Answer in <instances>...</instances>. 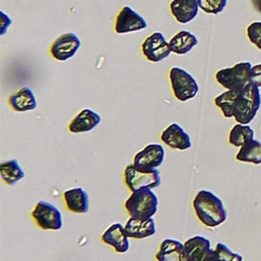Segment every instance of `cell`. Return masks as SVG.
<instances>
[{"label": "cell", "mask_w": 261, "mask_h": 261, "mask_svg": "<svg viewBox=\"0 0 261 261\" xmlns=\"http://www.w3.org/2000/svg\"><path fill=\"white\" fill-rule=\"evenodd\" d=\"M219 261H243V256L232 252L223 243H217L214 249Z\"/></svg>", "instance_id": "27"}, {"label": "cell", "mask_w": 261, "mask_h": 261, "mask_svg": "<svg viewBox=\"0 0 261 261\" xmlns=\"http://www.w3.org/2000/svg\"><path fill=\"white\" fill-rule=\"evenodd\" d=\"M236 159L241 162L261 164V143L254 139L250 140L240 148Z\"/></svg>", "instance_id": "22"}, {"label": "cell", "mask_w": 261, "mask_h": 261, "mask_svg": "<svg viewBox=\"0 0 261 261\" xmlns=\"http://www.w3.org/2000/svg\"><path fill=\"white\" fill-rule=\"evenodd\" d=\"M128 239L124 226L120 223L111 224L101 236L102 242L112 247L117 253H125L129 249Z\"/></svg>", "instance_id": "14"}, {"label": "cell", "mask_w": 261, "mask_h": 261, "mask_svg": "<svg viewBox=\"0 0 261 261\" xmlns=\"http://www.w3.org/2000/svg\"><path fill=\"white\" fill-rule=\"evenodd\" d=\"M250 83H253L258 88L261 87V63L252 66L250 71Z\"/></svg>", "instance_id": "29"}, {"label": "cell", "mask_w": 261, "mask_h": 261, "mask_svg": "<svg viewBox=\"0 0 261 261\" xmlns=\"http://www.w3.org/2000/svg\"><path fill=\"white\" fill-rule=\"evenodd\" d=\"M36 224L44 230H58L62 227V215L60 210L52 203L38 201L31 212Z\"/></svg>", "instance_id": "7"}, {"label": "cell", "mask_w": 261, "mask_h": 261, "mask_svg": "<svg viewBox=\"0 0 261 261\" xmlns=\"http://www.w3.org/2000/svg\"><path fill=\"white\" fill-rule=\"evenodd\" d=\"M227 0H198L199 7L206 13L218 14L226 6Z\"/></svg>", "instance_id": "26"}, {"label": "cell", "mask_w": 261, "mask_h": 261, "mask_svg": "<svg viewBox=\"0 0 261 261\" xmlns=\"http://www.w3.org/2000/svg\"><path fill=\"white\" fill-rule=\"evenodd\" d=\"M202 261H219L216 253L214 250H210V252L207 254V256Z\"/></svg>", "instance_id": "31"}, {"label": "cell", "mask_w": 261, "mask_h": 261, "mask_svg": "<svg viewBox=\"0 0 261 261\" xmlns=\"http://www.w3.org/2000/svg\"><path fill=\"white\" fill-rule=\"evenodd\" d=\"M198 44V39L189 31H180L175 34L169 41L171 52L184 55L190 52Z\"/></svg>", "instance_id": "21"}, {"label": "cell", "mask_w": 261, "mask_h": 261, "mask_svg": "<svg viewBox=\"0 0 261 261\" xmlns=\"http://www.w3.org/2000/svg\"><path fill=\"white\" fill-rule=\"evenodd\" d=\"M239 93L240 91L227 90L215 97L214 103L218 108H220L224 117H233V104Z\"/></svg>", "instance_id": "25"}, {"label": "cell", "mask_w": 261, "mask_h": 261, "mask_svg": "<svg viewBox=\"0 0 261 261\" xmlns=\"http://www.w3.org/2000/svg\"><path fill=\"white\" fill-rule=\"evenodd\" d=\"M125 210L129 216L151 218L158 209L157 195L149 188H142L132 192L124 203Z\"/></svg>", "instance_id": "3"}, {"label": "cell", "mask_w": 261, "mask_h": 261, "mask_svg": "<svg viewBox=\"0 0 261 261\" xmlns=\"http://www.w3.org/2000/svg\"><path fill=\"white\" fill-rule=\"evenodd\" d=\"M146 28L147 21L145 18L129 6H123L120 9L114 24V30L117 34L132 33Z\"/></svg>", "instance_id": "9"}, {"label": "cell", "mask_w": 261, "mask_h": 261, "mask_svg": "<svg viewBox=\"0 0 261 261\" xmlns=\"http://www.w3.org/2000/svg\"><path fill=\"white\" fill-rule=\"evenodd\" d=\"M0 175L5 184L13 186L24 177V171L16 159H10L0 164Z\"/></svg>", "instance_id": "23"}, {"label": "cell", "mask_w": 261, "mask_h": 261, "mask_svg": "<svg viewBox=\"0 0 261 261\" xmlns=\"http://www.w3.org/2000/svg\"><path fill=\"white\" fill-rule=\"evenodd\" d=\"M155 257L157 261H188L184 244L174 239L163 240Z\"/></svg>", "instance_id": "16"}, {"label": "cell", "mask_w": 261, "mask_h": 261, "mask_svg": "<svg viewBox=\"0 0 261 261\" xmlns=\"http://www.w3.org/2000/svg\"><path fill=\"white\" fill-rule=\"evenodd\" d=\"M250 62H240L232 67L222 68L215 73V79L219 85L227 90L241 91L250 83Z\"/></svg>", "instance_id": "5"}, {"label": "cell", "mask_w": 261, "mask_h": 261, "mask_svg": "<svg viewBox=\"0 0 261 261\" xmlns=\"http://www.w3.org/2000/svg\"><path fill=\"white\" fill-rule=\"evenodd\" d=\"M254 138V130L248 124H241L237 123L232 126L229 132L228 141L232 146L242 147L244 144L253 140Z\"/></svg>", "instance_id": "24"}, {"label": "cell", "mask_w": 261, "mask_h": 261, "mask_svg": "<svg viewBox=\"0 0 261 261\" xmlns=\"http://www.w3.org/2000/svg\"><path fill=\"white\" fill-rule=\"evenodd\" d=\"M249 41L261 50V21H254L247 28Z\"/></svg>", "instance_id": "28"}, {"label": "cell", "mask_w": 261, "mask_h": 261, "mask_svg": "<svg viewBox=\"0 0 261 261\" xmlns=\"http://www.w3.org/2000/svg\"><path fill=\"white\" fill-rule=\"evenodd\" d=\"M193 208L200 222L207 227L218 226L226 220L223 202L210 191H199L193 200Z\"/></svg>", "instance_id": "1"}, {"label": "cell", "mask_w": 261, "mask_h": 261, "mask_svg": "<svg viewBox=\"0 0 261 261\" xmlns=\"http://www.w3.org/2000/svg\"><path fill=\"white\" fill-rule=\"evenodd\" d=\"M0 14H1V24H0V27H1V33H0V34H1V35H4V34L6 33V31L8 30V28L10 27L12 20H11V18H10L7 14H5L3 11H1Z\"/></svg>", "instance_id": "30"}, {"label": "cell", "mask_w": 261, "mask_h": 261, "mask_svg": "<svg viewBox=\"0 0 261 261\" xmlns=\"http://www.w3.org/2000/svg\"><path fill=\"white\" fill-rule=\"evenodd\" d=\"M80 46L81 41L75 34L65 33L53 42L50 47V53L54 59L65 61L76 53Z\"/></svg>", "instance_id": "10"}, {"label": "cell", "mask_w": 261, "mask_h": 261, "mask_svg": "<svg viewBox=\"0 0 261 261\" xmlns=\"http://www.w3.org/2000/svg\"><path fill=\"white\" fill-rule=\"evenodd\" d=\"M165 151L159 144H149L134 157V164L140 168L153 169L163 163Z\"/></svg>", "instance_id": "11"}, {"label": "cell", "mask_w": 261, "mask_h": 261, "mask_svg": "<svg viewBox=\"0 0 261 261\" xmlns=\"http://www.w3.org/2000/svg\"><path fill=\"white\" fill-rule=\"evenodd\" d=\"M63 200L66 208L73 213H87L89 210L88 193L77 187L66 190L63 193Z\"/></svg>", "instance_id": "19"}, {"label": "cell", "mask_w": 261, "mask_h": 261, "mask_svg": "<svg viewBox=\"0 0 261 261\" xmlns=\"http://www.w3.org/2000/svg\"><path fill=\"white\" fill-rule=\"evenodd\" d=\"M123 177L124 182L130 192L142 188L154 189L159 187L161 184L160 173L157 168H140L134 163L125 166Z\"/></svg>", "instance_id": "4"}, {"label": "cell", "mask_w": 261, "mask_h": 261, "mask_svg": "<svg viewBox=\"0 0 261 261\" xmlns=\"http://www.w3.org/2000/svg\"><path fill=\"white\" fill-rule=\"evenodd\" d=\"M142 52L144 56L151 62H159L171 53L169 42L160 32H154L145 39L142 44Z\"/></svg>", "instance_id": "8"}, {"label": "cell", "mask_w": 261, "mask_h": 261, "mask_svg": "<svg viewBox=\"0 0 261 261\" xmlns=\"http://www.w3.org/2000/svg\"><path fill=\"white\" fill-rule=\"evenodd\" d=\"M8 104L14 111L24 112L36 109L37 100L30 88L22 87L8 97Z\"/></svg>", "instance_id": "20"}, {"label": "cell", "mask_w": 261, "mask_h": 261, "mask_svg": "<svg viewBox=\"0 0 261 261\" xmlns=\"http://www.w3.org/2000/svg\"><path fill=\"white\" fill-rule=\"evenodd\" d=\"M124 230L130 239H145L156 233V225L154 219L129 216L124 224Z\"/></svg>", "instance_id": "13"}, {"label": "cell", "mask_w": 261, "mask_h": 261, "mask_svg": "<svg viewBox=\"0 0 261 261\" xmlns=\"http://www.w3.org/2000/svg\"><path fill=\"white\" fill-rule=\"evenodd\" d=\"M101 122V116L91 110V109H83L80 111L69 122L68 130L72 134H81L92 130Z\"/></svg>", "instance_id": "15"}, {"label": "cell", "mask_w": 261, "mask_h": 261, "mask_svg": "<svg viewBox=\"0 0 261 261\" xmlns=\"http://www.w3.org/2000/svg\"><path fill=\"white\" fill-rule=\"evenodd\" d=\"M198 0H172L169 9L174 18L180 23H188L193 20L199 11Z\"/></svg>", "instance_id": "17"}, {"label": "cell", "mask_w": 261, "mask_h": 261, "mask_svg": "<svg viewBox=\"0 0 261 261\" xmlns=\"http://www.w3.org/2000/svg\"><path fill=\"white\" fill-rule=\"evenodd\" d=\"M188 261H202L211 250L210 241L203 236H194L184 243Z\"/></svg>", "instance_id": "18"}, {"label": "cell", "mask_w": 261, "mask_h": 261, "mask_svg": "<svg viewBox=\"0 0 261 261\" xmlns=\"http://www.w3.org/2000/svg\"><path fill=\"white\" fill-rule=\"evenodd\" d=\"M261 105L259 88L249 83L238 94L233 104V118L241 124H248L253 120Z\"/></svg>", "instance_id": "2"}, {"label": "cell", "mask_w": 261, "mask_h": 261, "mask_svg": "<svg viewBox=\"0 0 261 261\" xmlns=\"http://www.w3.org/2000/svg\"><path fill=\"white\" fill-rule=\"evenodd\" d=\"M253 7L255 8L256 11L261 13V0H251Z\"/></svg>", "instance_id": "32"}, {"label": "cell", "mask_w": 261, "mask_h": 261, "mask_svg": "<svg viewBox=\"0 0 261 261\" xmlns=\"http://www.w3.org/2000/svg\"><path fill=\"white\" fill-rule=\"evenodd\" d=\"M169 81L174 97L180 102L191 100L199 92V86L194 76L182 68L172 67L169 70Z\"/></svg>", "instance_id": "6"}, {"label": "cell", "mask_w": 261, "mask_h": 261, "mask_svg": "<svg viewBox=\"0 0 261 261\" xmlns=\"http://www.w3.org/2000/svg\"><path fill=\"white\" fill-rule=\"evenodd\" d=\"M161 141L175 150H188L192 147V142L189 134L185 132V129L178 125L176 122L169 124L160 136Z\"/></svg>", "instance_id": "12"}]
</instances>
